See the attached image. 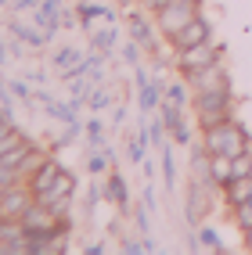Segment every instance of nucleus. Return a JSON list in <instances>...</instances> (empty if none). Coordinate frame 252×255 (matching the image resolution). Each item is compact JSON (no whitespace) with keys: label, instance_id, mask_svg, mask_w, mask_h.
I'll use <instances>...</instances> for the list:
<instances>
[{"label":"nucleus","instance_id":"nucleus-1","mask_svg":"<svg viewBox=\"0 0 252 255\" xmlns=\"http://www.w3.org/2000/svg\"><path fill=\"white\" fill-rule=\"evenodd\" d=\"M202 147H206V155H231L234 158L249 147V133H245L242 123L227 119V123H216V126L202 129Z\"/></svg>","mask_w":252,"mask_h":255},{"label":"nucleus","instance_id":"nucleus-2","mask_svg":"<svg viewBox=\"0 0 252 255\" xmlns=\"http://www.w3.org/2000/svg\"><path fill=\"white\" fill-rule=\"evenodd\" d=\"M191 108H195V119L198 126H216V123H227L234 119V97L231 90H209V94H195L191 97Z\"/></svg>","mask_w":252,"mask_h":255},{"label":"nucleus","instance_id":"nucleus-3","mask_svg":"<svg viewBox=\"0 0 252 255\" xmlns=\"http://www.w3.org/2000/svg\"><path fill=\"white\" fill-rule=\"evenodd\" d=\"M198 14H202V0H170L162 11H155V29L166 40H173L188 22L198 18Z\"/></svg>","mask_w":252,"mask_h":255},{"label":"nucleus","instance_id":"nucleus-4","mask_svg":"<svg viewBox=\"0 0 252 255\" xmlns=\"http://www.w3.org/2000/svg\"><path fill=\"white\" fill-rule=\"evenodd\" d=\"M216 61H224V47L216 43V40L191 43V47H177V50H173V65H177V72H180V76L198 72V69H206V65H216Z\"/></svg>","mask_w":252,"mask_h":255},{"label":"nucleus","instance_id":"nucleus-5","mask_svg":"<svg viewBox=\"0 0 252 255\" xmlns=\"http://www.w3.org/2000/svg\"><path fill=\"white\" fill-rule=\"evenodd\" d=\"M184 83L191 87V94L231 90V72H227L224 61H216V65H206V69H198V72H188V76H184Z\"/></svg>","mask_w":252,"mask_h":255},{"label":"nucleus","instance_id":"nucleus-6","mask_svg":"<svg viewBox=\"0 0 252 255\" xmlns=\"http://www.w3.org/2000/svg\"><path fill=\"white\" fill-rule=\"evenodd\" d=\"M32 187L25 183V180H18V183H11L4 194H0V219H22L29 209H32Z\"/></svg>","mask_w":252,"mask_h":255},{"label":"nucleus","instance_id":"nucleus-7","mask_svg":"<svg viewBox=\"0 0 252 255\" xmlns=\"http://www.w3.org/2000/svg\"><path fill=\"white\" fill-rule=\"evenodd\" d=\"M58 176H61V165L54 162V158H47L40 169H36V173H32L25 183L32 187V198H36V201H43V205H47V201L50 198H54L58 194Z\"/></svg>","mask_w":252,"mask_h":255},{"label":"nucleus","instance_id":"nucleus-8","mask_svg":"<svg viewBox=\"0 0 252 255\" xmlns=\"http://www.w3.org/2000/svg\"><path fill=\"white\" fill-rule=\"evenodd\" d=\"M213 194H216V187L191 180V187H188V223L191 227H202V219L213 212Z\"/></svg>","mask_w":252,"mask_h":255},{"label":"nucleus","instance_id":"nucleus-9","mask_svg":"<svg viewBox=\"0 0 252 255\" xmlns=\"http://www.w3.org/2000/svg\"><path fill=\"white\" fill-rule=\"evenodd\" d=\"M206 40H213V25H209V18L206 14H198L195 22H188L177 36L170 40V47L177 50V47H191V43H206Z\"/></svg>","mask_w":252,"mask_h":255},{"label":"nucleus","instance_id":"nucleus-10","mask_svg":"<svg viewBox=\"0 0 252 255\" xmlns=\"http://www.w3.org/2000/svg\"><path fill=\"white\" fill-rule=\"evenodd\" d=\"M22 223H25V234H36V230H47V227H54V223H61V219L50 212L43 201H32V209L22 216Z\"/></svg>","mask_w":252,"mask_h":255},{"label":"nucleus","instance_id":"nucleus-11","mask_svg":"<svg viewBox=\"0 0 252 255\" xmlns=\"http://www.w3.org/2000/svg\"><path fill=\"white\" fill-rule=\"evenodd\" d=\"M220 194H224V201H227V209H231V205H242V201H252V176L231 180Z\"/></svg>","mask_w":252,"mask_h":255},{"label":"nucleus","instance_id":"nucleus-12","mask_svg":"<svg viewBox=\"0 0 252 255\" xmlns=\"http://www.w3.org/2000/svg\"><path fill=\"white\" fill-rule=\"evenodd\" d=\"M209 173H213V183L224 187L234 180V162H231V155H209Z\"/></svg>","mask_w":252,"mask_h":255},{"label":"nucleus","instance_id":"nucleus-13","mask_svg":"<svg viewBox=\"0 0 252 255\" xmlns=\"http://www.w3.org/2000/svg\"><path fill=\"white\" fill-rule=\"evenodd\" d=\"M105 198H108V201H115V209H126V205H130V191H126V180H123L119 173H115V169L108 173V183H105Z\"/></svg>","mask_w":252,"mask_h":255},{"label":"nucleus","instance_id":"nucleus-14","mask_svg":"<svg viewBox=\"0 0 252 255\" xmlns=\"http://www.w3.org/2000/svg\"><path fill=\"white\" fill-rule=\"evenodd\" d=\"M22 140H25V137H22V133L11 126V119H7V115H0V158H4L7 151H14Z\"/></svg>","mask_w":252,"mask_h":255},{"label":"nucleus","instance_id":"nucleus-15","mask_svg":"<svg viewBox=\"0 0 252 255\" xmlns=\"http://www.w3.org/2000/svg\"><path fill=\"white\" fill-rule=\"evenodd\" d=\"M47 158H50L47 151H40V147H29V155H25V158H22V165H18V176H22V180H29V176L36 173V169H40Z\"/></svg>","mask_w":252,"mask_h":255},{"label":"nucleus","instance_id":"nucleus-16","mask_svg":"<svg viewBox=\"0 0 252 255\" xmlns=\"http://www.w3.org/2000/svg\"><path fill=\"white\" fill-rule=\"evenodd\" d=\"M130 40H137L141 47H155L151 43V25L144 18H137V14H130Z\"/></svg>","mask_w":252,"mask_h":255},{"label":"nucleus","instance_id":"nucleus-17","mask_svg":"<svg viewBox=\"0 0 252 255\" xmlns=\"http://www.w3.org/2000/svg\"><path fill=\"white\" fill-rule=\"evenodd\" d=\"M231 223L242 234L252 230V201H242V205H231Z\"/></svg>","mask_w":252,"mask_h":255},{"label":"nucleus","instance_id":"nucleus-18","mask_svg":"<svg viewBox=\"0 0 252 255\" xmlns=\"http://www.w3.org/2000/svg\"><path fill=\"white\" fill-rule=\"evenodd\" d=\"M191 87H188V83H184V87H180V83H170V87H166V101H170V105H177V108H188L191 105Z\"/></svg>","mask_w":252,"mask_h":255},{"label":"nucleus","instance_id":"nucleus-19","mask_svg":"<svg viewBox=\"0 0 252 255\" xmlns=\"http://www.w3.org/2000/svg\"><path fill=\"white\" fill-rule=\"evenodd\" d=\"M18 237H25V223H22V219H0V241L14 245Z\"/></svg>","mask_w":252,"mask_h":255},{"label":"nucleus","instance_id":"nucleus-20","mask_svg":"<svg viewBox=\"0 0 252 255\" xmlns=\"http://www.w3.org/2000/svg\"><path fill=\"white\" fill-rule=\"evenodd\" d=\"M76 65H79V50H76V47H65V50H58V54H54V69H65V76H69Z\"/></svg>","mask_w":252,"mask_h":255},{"label":"nucleus","instance_id":"nucleus-21","mask_svg":"<svg viewBox=\"0 0 252 255\" xmlns=\"http://www.w3.org/2000/svg\"><path fill=\"white\" fill-rule=\"evenodd\" d=\"M94 18L112 22V11H108V7H94V4H79V22H83V25H90Z\"/></svg>","mask_w":252,"mask_h":255},{"label":"nucleus","instance_id":"nucleus-22","mask_svg":"<svg viewBox=\"0 0 252 255\" xmlns=\"http://www.w3.org/2000/svg\"><path fill=\"white\" fill-rule=\"evenodd\" d=\"M231 162H234V180H238V176H252V147H245L242 155H234Z\"/></svg>","mask_w":252,"mask_h":255},{"label":"nucleus","instance_id":"nucleus-23","mask_svg":"<svg viewBox=\"0 0 252 255\" xmlns=\"http://www.w3.org/2000/svg\"><path fill=\"white\" fill-rule=\"evenodd\" d=\"M159 90H162V83H144L141 87V108H155L159 105Z\"/></svg>","mask_w":252,"mask_h":255},{"label":"nucleus","instance_id":"nucleus-24","mask_svg":"<svg viewBox=\"0 0 252 255\" xmlns=\"http://www.w3.org/2000/svg\"><path fill=\"white\" fill-rule=\"evenodd\" d=\"M47 209L54 212L58 219H69V212H72V194H61V198H54V201H47Z\"/></svg>","mask_w":252,"mask_h":255},{"label":"nucleus","instance_id":"nucleus-25","mask_svg":"<svg viewBox=\"0 0 252 255\" xmlns=\"http://www.w3.org/2000/svg\"><path fill=\"white\" fill-rule=\"evenodd\" d=\"M198 245H202V248H209V252H224L220 237H216L209 227H198Z\"/></svg>","mask_w":252,"mask_h":255},{"label":"nucleus","instance_id":"nucleus-26","mask_svg":"<svg viewBox=\"0 0 252 255\" xmlns=\"http://www.w3.org/2000/svg\"><path fill=\"white\" fill-rule=\"evenodd\" d=\"M94 43H97L101 54H108V50L115 47V29H101V32H94Z\"/></svg>","mask_w":252,"mask_h":255},{"label":"nucleus","instance_id":"nucleus-27","mask_svg":"<svg viewBox=\"0 0 252 255\" xmlns=\"http://www.w3.org/2000/svg\"><path fill=\"white\" fill-rule=\"evenodd\" d=\"M144 147H148V137H144V133H141V137H133L130 140V162H144Z\"/></svg>","mask_w":252,"mask_h":255},{"label":"nucleus","instance_id":"nucleus-28","mask_svg":"<svg viewBox=\"0 0 252 255\" xmlns=\"http://www.w3.org/2000/svg\"><path fill=\"white\" fill-rule=\"evenodd\" d=\"M47 112L54 115V119H65V123H72V119H76L72 108H65V105H47Z\"/></svg>","mask_w":252,"mask_h":255},{"label":"nucleus","instance_id":"nucleus-29","mask_svg":"<svg viewBox=\"0 0 252 255\" xmlns=\"http://www.w3.org/2000/svg\"><path fill=\"white\" fill-rule=\"evenodd\" d=\"M137 4H141V7H144L148 14H155V11H162L166 4H170V0H137Z\"/></svg>","mask_w":252,"mask_h":255},{"label":"nucleus","instance_id":"nucleus-30","mask_svg":"<svg viewBox=\"0 0 252 255\" xmlns=\"http://www.w3.org/2000/svg\"><path fill=\"white\" fill-rule=\"evenodd\" d=\"M90 169H94V173H105V169H108V158H105V155H94V158H90Z\"/></svg>","mask_w":252,"mask_h":255},{"label":"nucleus","instance_id":"nucleus-31","mask_svg":"<svg viewBox=\"0 0 252 255\" xmlns=\"http://www.w3.org/2000/svg\"><path fill=\"white\" fill-rule=\"evenodd\" d=\"M87 137H90L94 144H101V123H90V126H87Z\"/></svg>","mask_w":252,"mask_h":255},{"label":"nucleus","instance_id":"nucleus-32","mask_svg":"<svg viewBox=\"0 0 252 255\" xmlns=\"http://www.w3.org/2000/svg\"><path fill=\"white\" fill-rule=\"evenodd\" d=\"M123 54H126V61H133V65H137V40H133V43H126V50H123Z\"/></svg>","mask_w":252,"mask_h":255},{"label":"nucleus","instance_id":"nucleus-33","mask_svg":"<svg viewBox=\"0 0 252 255\" xmlns=\"http://www.w3.org/2000/svg\"><path fill=\"white\" fill-rule=\"evenodd\" d=\"M108 105V94L101 90V94H94V101H90V108H105Z\"/></svg>","mask_w":252,"mask_h":255},{"label":"nucleus","instance_id":"nucleus-34","mask_svg":"<svg viewBox=\"0 0 252 255\" xmlns=\"http://www.w3.org/2000/svg\"><path fill=\"white\" fill-rule=\"evenodd\" d=\"M14 94H18V97H25V101H29V87H25V83H14Z\"/></svg>","mask_w":252,"mask_h":255},{"label":"nucleus","instance_id":"nucleus-35","mask_svg":"<svg viewBox=\"0 0 252 255\" xmlns=\"http://www.w3.org/2000/svg\"><path fill=\"white\" fill-rule=\"evenodd\" d=\"M242 237H245V248H249V252H252V230H245V234H242Z\"/></svg>","mask_w":252,"mask_h":255},{"label":"nucleus","instance_id":"nucleus-36","mask_svg":"<svg viewBox=\"0 0 252 255\" xmlns=\"http://www.w3.org/2000/svg\"><path fill=\"white\" fill-rule=\"evenodd\" d=\"M0 255H11V245L7 241H0Z\"/></svg>","mask_w":252,"mask_h":255},{"label":"nucleus","instance_id":"nucleus-37","mask_svg":"<svg viewBox=\"0 0 252 255\" xmlns=\"http://www.w3.org/2000/svg\"><path fill=\"white\" fill-rule=\"evenodd\" d=\"M123 4H133V0H123Z\"/></svg>","mask_w":252,"mask_h":255}]
</instances>
